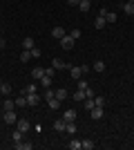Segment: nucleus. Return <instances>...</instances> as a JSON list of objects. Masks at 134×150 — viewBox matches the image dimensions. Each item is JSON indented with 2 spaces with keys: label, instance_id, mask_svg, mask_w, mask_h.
Here are the masks:
<instances>
[{
  "label": "nucleus",
  "instance_id": "f257e3e1",
  "mask_svg": "<svg viewBox=\"0 0 134 150\" xmlns=\"http://www.w3.org/2000/svg\"><path fill=\"white\" fill-rule=\"evenodd\" d=\"M38 103H40V96H38V92L27 94V105H29V108H36Z\"/></svg>",
  "mask_w": 134,
  "mask_h": 150
},
{
  "label": "nucleus",
  "instance_id": "f03ea898",
  "mask_svg": "<svg viewBox=\"0 0 134 150\" xmlns=\"http://www.w3.org/2000/svg\"><path fill=\"white\" fill-rule=\"evenodd\" d=\"M2 119H5V123L13 125L16 121H18V117H16V112H13V110H5V117H2Z\"/></svg>",
  "mask_w": 134,
  "mask_h": 150
},
{
  "label": "nucleus",
  "instance_id": "7ed1b4c3",
  "mask_svg": "<svg viewBox=\"0 0 134 150\" xmlns=\"http://www.w3.org/2000/svg\"><path fill=\"white\" fill-rule=\"evenodd\" d=\"M74 43H76V40H74L72 36H67V34L60 38V45H63V50H72V47H74Z\"/></svg>",
  "mask_w": 134,
  "mask_h": 150
},
{
  "label": "nucleus",
  "instance_id": "20e7f679",
  "mask_svg": "<svg viewBox=\"0 0 134 150\" xmlns=\"http://www.w3.org/2000/svg\"><path fill=\"white\" fill-rule=\"evenodd\" d=\"M69 74H72V79H81V76H83V65H81V67H78V65H74V67H69Z\"/></svg>",
  "mask_w": 134,
  "mask_h": 150
},
{
  "label": "nucleus",
  "instance_id": "39448f33",
  "mask_svg": "<svg viewBox=\"0 0 134 150\" xmlns=\"http://www.w3.org/2000/svg\"><path fill=\"white\" fill-rule=\"evenodd\" d=\"M16 128H18V130H22V132H29V128H32V125H29V121H27V119H18V121H16Z\"/></svg>",
  "mask_w": 134,
  "mask_h": 150
},
{
  "label": "nucleus",
  "instance_id": "423d86ee",
  "mask_svg": "<svg viewBox=\"0 0 134 150\" xmlns=\"http://www.w3.org/2000/svg\"><path fill=\"white\" fill-rule=\"evenodd\" d=\"M89 112H92V119H94V121H98V119H103V108H98V105H94V108H92V110H89Z\"/></svg>",
  "mask_w": 134,
  "mask_h": 150
},
{
  "label": "nucleus",
  "instance_id": "0eeeda50",
  "mask_svg": "<svg viewBox=\"0 0 134 150\" xmlns=\"http://www.w3.org/2000/svg\"><path fill=\"white\" fill-rule=\"evenodd\" d=\"M65 125H67V121L58 119V121H54V130H56V132H65Z\"/></svg>",
  "mask_w": 134,
  "mask_h": 150
},
{
  "label": "nucleus",
  "instance_id": "6e6552de",
  "mask_svg": "<svg viewBox=\"0 0 134 150\" xmlns=\"http://www.w3.org/2000/svg\"><path fill=\"white\" fill-rule=\"evenodd\" d=\"M36 45H34V38L32 36H27V38H22V50H34Z\"/></svg>",
  "mask_w": 134,
  "mask_h": 150
},
{
  "label": "nucleus",
  "instance_id": "1a4fd4ad",
  "mask_svg": "<svg viewBox=\"0 0 134 150\" xmlns=\"http://www.w3.org/2000/svg\"><path fill=\"white\" fill-rule=\"evenodd\" d=\"M65 121H76V110H72V108H67L65 110V117H63Z\"/></svg>",
  "mask_w": 134,
  "mask_h": 150
},
{
  "label": "nucleus",
  "instance_id": "9d476101",
  "mask_svg": "<svg viewBox=\"0 0 134 150\" xmlns=\"http://www.w3.org/2000/svg\"><path fill=\"white\" fill-rule=\"evenodd\" d=\"M51 79H54V76L45 74L43 79H40V88H45V90H47V88H49V85H51Z\"/></svg>",
  "mask_w": 134,
  "mask_h": 150
},
{
  "label": "nucleus",
  "instance_id": "9b49d317",
  "mask_svg": "<svg viewBox=\"0 0 134 150\" xmlns=\"http://www.w3.org/2000/svg\"><path fill=\"white\" fill-rule=\"evenodd\" d=\"M51 36H54V38H58V40H60V38L65 36V29H63V27H54V29H51Z\"/></svg>",
  "mask_w": 134,
  "mask_h": 150
},
{
  "label": "nucleus",
  "instance_id": "f8f14e48",
  "mask_svg": "<svg viewBox=\"0 0 134 150\" xmlns=\"http://www.w3.org/2000/svg\"><path fill=\"white\" fill-rule=\"evenodd\" d=\"M51 67H54V69H65V67H67V63H65L63 58H54V65H51Z\"/></svg>",
  "mask_w": 134,
  "mask_h": 150
},
{
  "label": "nucleus",
  "instance_id": "ddd939ff",
  "mask_svg": "<svg viewBox=\"0 0 134 150\" xmlns=\"http://www.w3.org/2000/svg\"><path fill=\"white\" fill-rule=\"evenodd\" d=\"M32 76H34V79H38V81H40V79H43V76H45V69H43V67H34V69H32Z\"/></svg>",
  "mask_w": 134,
  "mask_h": 150
},
{
  "label": "nucleus",
  "instance_id": "4468645a",
  "mask_svg": "<svg viewBox=\"0 0 134 150\" xmlns=\"http://www.w3.org/2000/svg\"><path fill=\"white\" fill-rule=\"evenodd\" d=\"M22 137H25V132L16 128V130H13V144H20V141H22Z\"/></svg>",
  "mask_w": 134,
  "mask_h": 150
},
{
  "label": "nucleus",
  "instance_id": "2eb2a0df",
  "mask_svg": "<svg viewBox=\"0 0 134 150\" xmlns=\"http://www.w3.org/2000/svg\"><path fill=\"white\" fill-rule=\"evenodd\" d=\"M32 92H38V85H36V83H32V85H27V88H22V94H32Z\"/></svg>",
  "mask_w": 134,
  "mask_h": 150
},
{
  "label": "nucleus",
  "instance_id": "dca6fc26",
  "mask_svg": "<svg viewBox=\"0 0 134 150\" xmlns=\"http://www.w3.org/2000/svg\"><path fill=\"white\" fill-rule=\"evenodd\" d=\"M123 11L128 13V16H134V2H125V5H123Z\"/></svg>",
  "mask_w": 134,
  "mask_h": 150
},
{
  "label": "nucleus",
  "instance_id": "f3484780",
  "mask_svg": "<svg viewBox=\"0 0 134 150\" xmlns=\"http://www.w3.org/2000/svg\"><path fill=\"white\" fill-rule=\"evenodd\" d=\"M94 141H89V139H85V141H83V144H81V150H94Z\"/></svg>",
  "mask_w": 134,
  "mask_h": 150
},
{
  "label": "nucleus",
  "instance_id": "a211bd4d",
  "mask_svg": "<svg viewBox=\"0 0 134 150\" xmlns=\"http://www.w3.org/2000/svg\"><path fill=\"white\" fill-rule=\"evenodd\" d=\"M81 144H83L81 139H72L69 141V150H81Z\"/></svg>",
  "mask_w": 134,
  "mask_h": 150
},
{
  "label": "nucleus",
  "instance_id": "6ab92c4d",
  "mask_svg": "<svg viewBox=\"0 0 134 150\" xmlns=\"http://www.w3.org/2000/svg\"><path fill=\"white\" fill-rule=\"evenodd\" d=\"M16 150H32V144H25V141H20V144H13Z\"/></svg>",
  "mask_w": 134,
  "mask_h": 150
},
{
  "label": "nucleus",
  "instance_id": "aec40b11",
  "mask_svg": "<svg viewBox=\"0 0 134 150\" xmlns=\"http://www.w3.org/2000/svg\"><path fill=\"white\" fill-rule=\"evenodd\" d=\"M65 130L69 132V134H76V123H74V121H67V125H65Z\"/></svg>",
  "mask_w": 134,
  "mask_h": 150
},
{
  "label": "nucleus",
  "instance_id": "412c9836",
  "mask_svg": "<svg viewBox=\"0 0 134 150\" xmlns=\"http://www.w3.org/2000/svg\"><path fill=\"white\" fill-rule=\"evenodd\" d=\"M0 92L5 94V96H9V94H11V85H9V83H2V85H0Z\"/></svg>",
  "mask_w": 134,
  "mask_h": 150
},
{
  "label": "nucleus",
  "instance_id": "4be33fe9",
  "mask_svg": "<svg viewBox=\"0 0 134 150\" xmlns=\"http://www.w3.org/2000/svg\"><path fill=\"white\" fill-rule=\"evenodd\" d=\"M89 0H81V2H78V9H81V11H89Z\"/></svg>",
  "mask_w": 134,
  "mask_h": 150
},
{
  "label": "nucleus",
  "instance_id": "5701e85b",
  "mask_svg": "<svg viewBox=\"0 0 134 150\" xmlns=\"http://www.w3.org/2000/svg\"><path fill=\"white\" fill-rule=\"evenodd\" d=\"M29 58H32V50H22V54H20V61L27 63Z\"/></svg>",
  "mask_w": 134,
  "mask_h": 150
},
{
  "label": "nucleus",
  "instance_id": "b1692460",
  "mask_svg": "<svg viewBox=\"0 0 134 150\" xmlns=\"http://www.w3.org/2000/svg\"><path fill=\"white\" fill-rule=\"evenodd\" d=\"M16 105H18V108H25L27 105V96H25V94H20L18 99H16Z\"/></svg>",
  "mask_w": 134,
  "mask_h": 150
},
{
  "label": "nucleus",
  "instance_id": "393cba45",
  "mask_svg": "<svg viewBox=\"0 0 134 150\" xmlns=\"http://www.w3.org/2000/svg\"><path fill=\"white\" fill-rule=\"evenodd\" d=\"M105 20H107V23H116V20H119V16H116L114 11H107V13H105Z\"/></svg>",
  "mask_w": 134,
  "mask_h": 150
},
{
  "label": "nucleus",
  "instance_id": "a878e982",
  "mask_svg": "<svg viewBox=\"0 0 134 150\" xmlns=\"http://www.w3.org/2000/svg\"><path fill=\"white\" fill-rule=\"evenodd\" d=\"M94 72H105V63H103V61H96L94 63Z\"/></svg>",
  "mask_w": 134,
  "mask_h": 150
},
{
  "label": "nucleus",
  "instance_id": "bb28decb",
  "mask_svg": "<svg viewBox=\"0 0 134 150\" xmlns=\"http://www.w3.org/2000/svg\"><path fill=\"white\" fill-rule=\"evenodd\" d=\"M69 36L74 38V40H78V38L83 36V34H81V29H78V27H76V29H72V31H69Z\"/></svg>",
  "mask_w": 134,
  "mask_h": 150
},
{
  "label": "nucleus",
  "instance_id": "cd10ccee",
  "mask_svg": "<svg viewBox=\"0 0 134 150\" xmlns=\"http://www.w3.org/2000/svg\"><path fill=\"white\" fill-rule=\"evenodd\" d=\"M47 103H49V108H51V110H56V108H60V101H58V99H49Z\"/></svg>",
  "mask_w": 134,
  "mask_h": 150
},
{
  "label": "nucleus",
  "instance_id": "c85d7f7f",
  "mask_svg": "<svg viewBox=\"0 0 134 150\" xmlns=\"http://www.w3.org/2000/svg\"><path fill=\"white\" fill-rule=\"evenodd\" d=\"M85 99V92L83 90H76V92H74V101H83Z\"/></svg>",
  "mask_w": 134,
  "mask_h": 150
},
{
  "label": "nucleus",
  "instance_id": "c756f323",
  "mask_svg": "<svg viewBox=\"0 0 134 150\" xmlns=\"http://www.w3.org/2000/svg\"><path fill=\"white\" fill-rule=\"evenodd\" d=\"M49 99H56V92L47 88V92H45V101H49Z\"/></svg>",
  "mask_w": 134,
  "mask_h": 150
},
{
  "label": "nucleus",
  "instance_id": "7c9ffc66",
  "mask_svg": "<svg viewBox=\"0 0 134 150\" xmlns=\"http://www.w3.org/2000/svg\"><path fill=\"white\" fill-rule=\"evenodd\" d=\"M65 96H67V90H56V99L58 101H63Z\"/></svg>",
  "mask_w": 134,
  "mask_h": 150
},
{
  "label": "nucleus",
  "instance_id": "2f4dec72",
  "mask_svg": "<svg viewBox=\"0 0 134 150\" xmlns=\"http://www.w3.org/2000/svg\"><path fill=\"white\" fill-rule=\"evenodd\" d=\"M2 110H13V101H11V99H7L5 103H2Z\"/></svg>",
  "mask_w": 134,
  "mask_h": 150
},
{
  "label": "nucleus",
  "instance_id": "473e14b6",
  "mask_svg": "<svg viewBox=\"0 0 134 150\" xmlns=\"http://www.w3.org/2000/svg\"><path fill=\"white\" fill-rule=\"evenodd\" d=\"M94 103L98 108H103V105H105V99H103V96H94Z\"/></svg>",
  "mask_w": 134,
  "mask_h": 150
},
{
  "label": "nucleus",
  "instance_id": "72a5a7b5",
  "mask_svg": "<svg viewBox=\"0 0 134 150\" xmlns=\"http://www.w3.org/2000/svg\"><path fill=\"white\" fill-rule=\"evenodd\" d=\"M87 88H89L87 83H85L83 79H78V90H83V92H85V90H87Z\"/></svg>",
  "mask_w": 134,
  "mask_h": 150
},
{
  "label": "nucleus",
  "instance_id": "f704fd0d",
  "mask_svg": "<svg viewBox=\"0 0 134 150\" xmlns=\"http://www.w3.org/2000/svg\"><path fill=\"white\" fill-rule=\"evenodd\" d=\"M38 56H43V52H40L38 47H34L32 50V58H38Z\"/></svg>",
  "mask_w": 134,
  "mask_h": 150
},
{
  "label": "nucleus",
  "instance_id": "c9c22d12",
  "mask_svg": "<svg viewBox=\"0 0 134 150\" xmlns=\"http://www.w3.org/2000/svg\"><path fill=\"white\" fill-rule=\"evenodd\" d=\"M78 2L81 0H67V5H72V7H78Z\"/></svg>",
  "mask_w": 134,
  "mask_h": 150
},
{
  "label": "nucleus",
  "instance_id": "e433bc0d",
  "mask_svg": "<svg viewBox=\"0 0 134 150\" xmlns=\"http://www.w3.org/2000/svg\"><path fill=\"white\" fill-rule=\"evenodd\" d=\"M0 85H2V79H0Z\"/></svg>",
  "mask_w": 134,
  "mask_h": 150
},
{
  "label": "nucleus",
  "instance_id": "4c0bfd02",
  "mask_svg": "<svg viewBox=\"0 0 134 150\" xmlns=\"http://www.w3.org/2000/svg\"><path fill=\"white\" fill-rule=\"evenodd\" d=\"M128 2H134V0H128Z\"/></svg>",
  "mask_w": 134,
  "mask_h": 150
},
{
  "label": "nucleus",
  "instance_id": "58836bf2",
  "mask_svg": "<svg viewBox=\"0 0 134 150\" xmlns=\"http://www.w3.org/2000/svg\"><path fill=\"white\" fill-rule=\"evenodd\" d=\"M0 105H2V103H0Z\"/></svg>",
  "mask_w": 134,
  "mask_h": 150
}]
</instances>
